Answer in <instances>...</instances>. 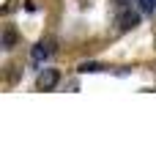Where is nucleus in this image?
<instances>
[{"mask_svg": "<svg viewBox=\"0 0 156 148\" xmlns=\"http://www.w3.org/2000/svg\"><path fill=\"white\" fill-rule=\"evenodd\" d=\"M118 25H121V30H132V27L140 25V14L132 11V8H123V11L118 14Z\"/></svg>", "mask_w": 156, "mask_h": 148, "instance_id": "f03ea898", "label": "nucleus"}, {"mask_svg": "<svg viewBox=\"0 0 156 148\" xmlns=\"http://www.w3.org/2000/svg\"><path fill=\"white\" fill-rule=\"evenodd\" d=\"M80 71H82V74H88V71H99V66L88 60V63H82V66H80Z\"/></svg>", "mask_w": 156, "mask_h": 148, "instance_id": "39448f33", "label": "nucleus"}, {"mask_svg": "<svg viewBox=\"0 0 156 148\" xmlns=\"http://www.w3.org/2000/svg\"><path fill=\"white\" fill-rule=\"evenodd\" d=\"M140 3H143L145 11H154V8H156V0H140Z\"/></svg>", "mask_w": 156, "mask_h": 148, "instance_id": "423d86ee", "label": "nucleus"}, {"mask_svg": "<svg viewBox=\"0 0 156 148\" xmlns=\"http://www.w3.org/2000/svg\"><path fill=\"white\" fill-rule=\"evenodd\" d=\"M118 3H121V5H126V3H132V0H118Z\"/></svg>", "mask_w": 156, "mask_h": 148, "instance_id": "0eeeda50", "label": "nucleus"}, {"mask_svg": "<svg viewBox=\"0 0 156 148\" xmlns=\"http://www.w3.org/2000/svg\"><path fill=\"white\" fill-rule=\"evenodd\" d=\"M14 41H16L14 30H5V36H3V44H5V49H11V47H14Z\"/></svg>", "mask_w": 156, "mask_h": 148, "instance_id": "20e7f679", "label": "nucleus"}, {"mask_svg": "<svg viewBox=\"0 0 156 148\" xmlns=\"http://www.w3.org/2000/svg\"><path fill=\"white\" fill-rule=\"evenodd\" d=\"M49 52H52V47L41 41V44H36V47H33V52H30V60H33V63H41L44 58H49Z\"/></svg>", "mask_w": 156, "mask_h": 148, "instance_id": "7ed1b4c3", "label": "nucleus"}, {"mask_svg": "<svg viewBox=\"0 0 156 148\" xmlns=\"http://www.w3.org/2000/svg\"><path fill=\"white\" fill-rule=\"evenodd\" d=\"M58 82H60V74H58V69H44V71L38 74V80H36V85H38L41 91H52Z\"/></svg>", "mask_w": 156, "mask_h": 148, "instance_id": "f257e3e1", "label": "nucleus"}]
</instances>
